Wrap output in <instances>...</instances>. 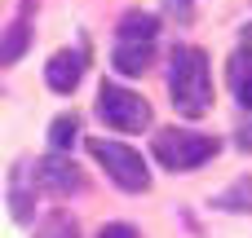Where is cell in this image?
<instances>
[{
  "mask_svg": "<svg viewBox=\"0 0 252 238\" xmlns=\"http://www.w3.org/2000/svg\"><path fill=\"white\" fill-rule=\"evenodd\" d=\"M168 88H173V106L182 115H204L213 106L208 53L204 49H173V57H168Z\"/></svg>",
  "mask_w": 252,
  "mask_h": 238,
  "instance_id": "cell-1",
  "label": "cell"
},
{
  "mask_svg": "<svg viewBox=\"0 0 252 238\" xmlns=\"http://www.w3.org/2000/svg\"><path fill=\"white\" fill-rule=\"evenodd\" d=\"M155 35H159V22L151 13H124L120 18V31H115V71H124V75L151 71Z\"/></svg>",
  "mask_w": 252,
  "mask_h": 238,
  "instance_id": "cell-2",
  "label": "cell"
},
{
  "mask_svg": "<svg viewBox=\"0 0 252 238\" xmlns=\"http://www.w3.org/2000/svg\"><path fill=\"white\" fill-rule=\"evenodd\" d=\"M217 150H221V141L208 137V132H186V128H164V132H155V159H159L168 172H190V168L208 163Z\"/></svg>",
  "mask_w": 252,
  "mask_h": 238,
  "instance_id": "cell-3",
  "label": "cell"
},
{
  "mask_svg": "<svg viewBox=\"0 0 252 238\" xmlns=\"http://www.w3.org/2000/svg\"><path fill=\"white\" fill-rule=\"evenodd\" d=\"M89 155H93V163H102V172H106L120 190L142 194V190L151 185V168H146V159H142L137 150H128L124 141H111V137H89Z\"/></svg>",
  "mask_w": 252,
  "mask_h": 238,
  "instance_id": "cell-4",
  "label": "cell"
},
{
  "mask_svg": "<svg viewBox=\"0 0 252 238\" xmlns=\"http://www.w3.org/2000/svg\"><path fill=\"white\" fill-rule=\"evenodd\" d=\"M97 115H102L111 128H120V132H146V128H151V106H146V97H142V93H128V88H120V84H102V93H97Z\"/></svg>",
  "mask_w": 252,
  "mask_h": 238,
  "instance_id": "cell-5",
  "label": "cell"
},
{
  "mask_svg": "<svg viewBox=\"0 0 252 238\" xmlns=\"http://www.w3.org/2000/svg\"><path fill=\"white\" fill-rule=\"evenodd\" d=\"M35 185L49 190V194H75L84 185V177H80V168L66 155H49V159L35 163Z\"/></svg>",
  "mask_w": 252,
  "mask_h": 238,
  "instance_id": "cell-6",
  "label": "cell"
},
{
  "mask_svg": "<svg viewBox=\"0 0 252 238\" xmlns=\"http://www.w3.org/2000/svg\"><path fill=\"white\" fill-rule=\"evenodd\" d=\"M35 163L31 159H22V163H13V172H9V212H13V221H31V212H35Z\"/></svg>",
  "mask_w": 252,
  "mask_h": 238,
  "instance_id": "cell-7",
  "label": "cell"
},
{
  "mask_svg": "<svg viewBox=\"0 0 252 238\" xmlns=\"http://www.w3.org/2000/svg\"><path fill=\"white\" fill-rule=\"evenodd\" d=\"M84 49H62V53H53L49 57V66H44V84L53 88V93H71L75 84H80V75H84Z\"/></svg>",
  "mask_w": 252,
  "mask_h": 238,
  "instance_id": "cell-8",
  "label": "cell"
},
{
  "mask_svg": "<svg viewBox=\"0 0 252 238\" xmlns=\"http://www.w3.org/2000/svg\"><path fill=\"white\" fill-rule=\"evenodd\" d=\"M27 44H31V4L9 22V31H4V40H0V62H4V66L18 62V57L27 53Z\"/></svg>",
  "mask_w": 252,
  "mask_h": 238,
  "instance_id": "cell-9",
  "label": "cell"
},
{
  "mask_svg": "<svg viewBox=\"0 0 252 238\" xmlns=\"http://www.w3.org/2000/svg\"><path fill=\"white\" fill-rule=\"evenodd\" d=\"M230 93L244 110L252 106V49H239L230 57Z\"/></svg>",
  "mask_w": 252,
  "mask_h": 238,
  "instance_id": "cell-10",
  "label": "cell"
},
{
  "mask_svg": "<svg viewBox=\"0 0 252 238\" xmlns=\"http://www.w3.org/2000/svg\"><path fill=\"white\" fill-rule=\"evenodd\" d=\"M35 238H80V221H75L66 208H53V212L40 221Z\"/></svg>",
  "mask_w": 252,
  "mask_h": 238,
  "instance_id": "cell-11",
  "label": "cell"
},
{
  "mask_svg": "<svg viewBox=\"0 0 252 238\" xmlns=\"http://www.w3.org/2000/svg\"><path fill=\"white\" fill-rule=\"evenodd\" d=\"M75 128H80V119L75 115H62V119H53V128H49V141H53V150L62 155L71 141H75Z\"/></svg>",
  "mask_w": 252,
  "mask_h": 238,
  "instance_id": "cell-12",
  "label": "cell"
},
{
  "mask_svg": "<svg viewBox=\"0 0 252 238\" xmlns=\"http://www.w3.org/2000/svg\"><path fill=\"white\" fill-rule=\"evenodd\" d=\"M217 208H244V212H248L252 208V177H244L239 185H230V190L217 199Z\"/></svg>",
  "mask_w": 252,
  "mask_h": 238,
  "instance_id": "cell-13",
  "label": "cell"
},
{
  "mask_svg": "<svg viewBox=\"0 0 252 238\" xmlns=\"http://www.w3.org/2000/svg\"><path fill=\"white\" fill-rule=\"evenodd\" d=\"M97 238H142L137 234V225H128V221H111V225H102Z\"/></svg>",
  "mask_w": 252,
  "mask_h": 238,
  "instance_id": "cell-14",
  "label": "cell"
},
{
  "mask_svg": "<svg viewBox=\"0 0 252 238\" xmlns=\"http://www.w3.org/2000/svg\"><path fill=\"white\" fill-rule=\"evenodd\" d=\"M164 13L173 22H190V0H164Z\"/></svg>",
  "mask_w": 252,
  "mask_h": 238,
  "instance_id": "cell-15",
  "label": "cell"
},
{
  "mask_svg": "<svg viewBox=\"0 0 252 238\" xmlns=\"http://www.w3.org/2000/svg\"><path fill=\"white\" fill-rule=\"evenodd\" d=\"M239 146H244V150H252V106L244 110V124H239Z\"/></svg>",
  "mask_w": 252,
  "mask_h": 238,
  "instance_id": "cell-16",
  "label": "cell"
},
{
  "mask_svg": "<svg viewBox=\"0 0 252 238\" xmlns=\"http://www.w3.org/2000/svg\"><path fill=\"white\" fill-rule=\"evenodd\" d=\"M244 49H252V22L244 26Z\"/></svg>",
  "mask_w": 252,
  "mask_h": 238,
  "instance_id": "cell-17",
  "label": "cell"
}]
</instances>
